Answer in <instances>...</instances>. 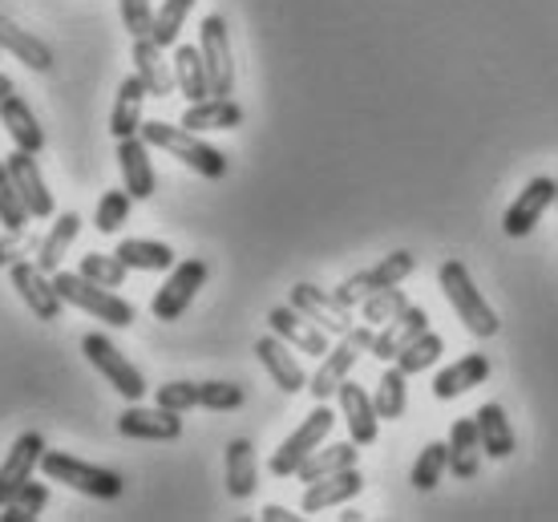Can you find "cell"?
I'll return each mask as SVG.
<instances>
[{"instance_id": "cell-11", "label": "cell", "mask_w": 558, "mask_h": 522, "mask_svg": "<svg viewBox=\"0 0 558 522\" xmlns=\"http://www.w3.org/2000/svg\"><path fill=\"white\" fill-rule=\"evenodd\" d=\"M9 276H13V288L16 296L25 300V308L37 316V320H61V292H57V283L49 271L37 268V259L28 264V259H21V264H13L9 268Z\"/></svg>"}, {"instance_id": "cell-48", "label": "cell", "mask_w": 558, "mask_h": 522, "mask_svg": "<svg viewBox=\"0 0 558 522\" xmlns=\"http://www.w3.org/2000/svg\"><path fill=\"white\" fill-rule=\"evenodd\" d=\"M28 247H33V235H25V231H4V235H0V268L21 264Z\"/></svg>"}, {"instance_id": "cell-5", "label": "cell", "mask_w": 558, "mask_h": 522, "mask_svg": "<svg viewBox=\"0 0 558 522\" xmlns=\"http://www.w3.org/2000/svg\"><path fill=\"white\" fill-rule=\"evenodd\" d=\"M332 425H336L332 405H328V401H316V410H312L304 422L295 425V434H288V438L279 441V450L271 453L267 470H271L276 478H295V470L304 466L307 458L320 450L324 438L332 434Z\"/></svg>"}, {"instance_id": "cell-3", "label": "cell", "mask_w": 558, "mask_h": 522, "mask_svg": "<svg viewBox=\"0 0 558 522\" xmlns=\"http://www.w3.org/2000/svg\"><path fill=\"white\" fill-rule=\"evenodd\" d=\"M53 283H57V292H61V300H65V304L89 312V316H94V320H101V325L130 328L134 320H138V312H134V304H130V300H122L113 288H101V283L85 280L82 271H53Z\"/></svg>"}, {"instance_id": "cell-36", "label": "cell", "mask_w": 558, "mask_h": 522, "mask_svg": "<svg viewBox=\"0 0 558 522\" xmlns=\"http://www.w3.org/2000/svg\"><path fill=\"white\" fill-rule=\"evenodd\" d=\"M441 353H446V340L429 328V332H421L417 340H409L405 349L397 353V361H392V365L401 368L405 377H413V373H425V368L437 365V361H441Z\"/></svg>"}, {"instance_id": "cell-1", "label": "cell", "mask_w": 558, "mask_h": 522, "mask_svg": "<svg viewBox=\"0 0 558 522\" xmlns=\"http://www.w3.org/2000/svg\"><path fill=\"white\" fill-rule=\"evenodd\" d=\"M138 134L150 142V150H167L170 158H179L182 167H191L203 179H227V170H231L223 150H215L210 142H203L195 130H186L182 122L179 126H170V122H142Z\"/></svg>"}, {"instance_id": "cell-8", "label": "cell", "mask_w": 558, "mask_h": 522, "mask_svg": "<svg viewBox=\"0 0 558 522\" xmlns=\"http://www.w3.org/2000/svg\"><path fill=\"white\" fill-rule=\"evenodd\" d=\"M82 353H85V361H89V365L98 368L101 377L118 389V393L126 397V401H142V397H146V377L130 365L126 353H122L110 337H101V332H85Z\"/></svg>"}, {"instance_id": "cell-7", "label": "cell", "mask_w": 558, "mask_h": 522, "mask_svg": "<svg viewBox=\"0 0 558 522\" xmlns=\"http://www.w3.org/2000/svg\"><path fill=\"white\" fill-rule=\"evenodd\" d=\"M413 271H417V255H413V252H392V255H385L380 264H373V268H364V271H356V276H349V280L336 288V300H340L344 308H356V304H364L373 292H385V288L405 283Z\"/></svg>"}, {"instance_id": "cell-14", "label": "cell", "mask_w": 558, "mask_h": 522, "mask_svg": "<svg viewBox=\"0 0 558 522\" xmlns=\"http://www.w3.org/2000/svg\"><path fill=\"white\" fill-rule=\"evenodd\" d=\"M292 308L304 312L307 320H316L328 337H344V332H352V308H344V304L336 300V292H324V288H316V283H295Z\"/></svg>"}, {"instance_id": "cell-13", "label": "cell", "mask_w": 558, "mask_h": 522, "mask_svg": "<svg viewBox=\"0 0 558 522\" xmlns=\"http://www.w3.org/2000/svg\"><path fill=\"white\" fill-rule=\"evenodd\" d=\"M4 167H9L16 191H21V198H25L28 215H33V219H53L57 203H53L49 183H45L41 167H37V155H28V150H13V155L4 158Z\"/></svg>"}, {"instance_id": "cell-30", "label": "cell", "mask_w": 558, "mask_h": 522, "mask_svg": "<svg viewBox=\"0 0 558 522\" xmlns=\"http://www.w3.org/2000/svg\"><path fill=\"white\" fill-rule=\"evenodd\" d=\"M182 126L195 130V134H207V130H235V126H243V106H239V101H231V98L186 101Z\"/></svg>"}, {"instance_id": "cell-27", "label": "cell", "mask_w": 558, "mask_h": 522, "mask_svg": "<svg viewBox=\"0 0 558 522\" xmlns=\"http://www.w3.org/2000/svg\"><path fill=\"white\" fill-rule=\"evenodd\" d=\"M146 98H150V89H146V82H142L138 73L122 77L118 98H113V110H110V134L118 142L134 138V134L142 130V101Z\"/></svg>"}, {"instance_id": "cell-24", "label": "cell", "mask_w": 558, "mask_h": 522, "mask_svg": "<svg viewBox=\"0 0 558 522\" xmlns=\"http://www.w3.org/2000/svg\"><path fill=\"white\" fill-rule=\"evenodd\" d=\"M421 332H429V312L409 304L405 312H397L389 325L377 332V340H373V356H377V361H397V353L405 349L409 340H417Z\"/></svg>"}, {"instance_id": "cell-43", "label": "cell", "mask_w": 558, "mask_h": 522, "mask_svg": "<svg viewBox=\"0 0 558 522\" xmlns=\"http://www.w3.org/2000/svg\"><path fill=\"white\" fill-rule=\"evenodd\" d=\"M409 308V300H405V292H401V283L397 288H385V292H373V296L364 300L361 304V320L364 325H389L397 312H405Z\"/></svg>"}, {"instance_id": "cell-52", "label": "cell", "mask_w": 558, "mask_h": 522, "mask_svg": "<svg viewBox=\"0 0 558 522\" xmlns=\"http://www.w3.org/2000/svg\"><path fill=\"white\" fill-rule=\"evenodd\" d=\"M0 53H4V49H0Z\"/></svg>"}, {"instance_id": "cell-35", "label": "cell", "mask_w": 558, "mask_h": 522, "mask_svg": "<svg viewBox=\"0 0 558 522\" xmlns=\"http://www.w3.org/2000/svg\"><path fill=\"white\" fill-rule=\"evenodd\" d=\"M356 441H332V446H320V450L307 458L304 466L295 470V478L304 482H316V478H328V474H336V470H349L356 466Z\"/></svg>"}, {"instance_id": "cell-10", "label": "cell", "mask_w": 558, "mask_h": 522, "mask_svg": "<svg viewBox=\"0 0 558 522\" xmlns=\"http://www.w3.org/2000/svg\"><path fill=\"white\" fill-rule=\"evenodd\" d=\"M198 49L210 73V98H231L235 89V61H231V33L219 13H210L198 28Z\"/></svg>"}, {"instance_id": "cell-47", "label": "cell", "mask_w": 558, "mask_h": 522, "mask_svg": "<svg viewBox=\"0 0 558 522\" xmlns=\"http://www.w3.org/2000/svg\"><path fill=\"white\" fill-rule=\"evenodd\" d=\"M154 405H162V410H174V413H186L198 405V381H167L158 385V393H154Z\"/></svg>"}, {"instance_id": "cell-49", "label": "cell", "mask_w": 558, "mask_h": 522, "mask_svg": "<svg viewBox=\"0 0 558 522\" xmlns=\"http://www.w3.org/2000/svg\"><path fill=\"white\" fill-rule=\"evenodd\" d=\"M300 519V514H295V510H288V507H276V502H271V507H264V522H295Z\"/></svg>"}, {"instance_id": "cell-45", "label": "cell", "mask_w": 558, "mask_h": 522, "mask_svg": "<svg viewBox=\"0 0 558 522\" xmlns=\"http://www.w3.org/2000/svg\"><path fill=\"white\" fill-rule=\"evenodd\" d=\"M243 401H247L243 385H235V381H198V405H203V410L231 413V410H239Z\"/></svg>"}, {"instance_id": "cell-22", "label": "cell", "mask_w": 558, "mask_h": 522, "mask_svg": "<svg viewBox=\"0 0 558 522\" xmlns=\"http://www.w3.org/2000/svg\"><path fill=\"white\" fill-rule=\"evenodd\" d=\"M134 73L146 82L150 98H170L179 89V82H174V61L162 57V45L154 41V37L134 41Z\"/></svg>"}, {"instance_id": "cell-25", "label": "cell", "mask_w": 558, "mask_h": 522, "mask_svg": "<svg viewBox=\"0 0 558 522\" xmlns=\"http://www.w3.org/2000/svg\"><path fill=\"white\" fill-rule=\"evenodd\" d=\"M0 49H4V53H13L16 61H25L33 73L53 70V49H49L37 33L21 28L13 16H4V13H0Z\"/></svg>"}, {"instance_id": "cell-39", "label": "cell", "mask_w": 558, "mask_h": 522, "mask_svg": "<svg viewBox=\"0 0 558 522\" xmlns=\"http://www.w3.org/2000/svg\"><path fill=\"white\" fill-rule=\"evenodd\" d=\"M446 470H449V441H429V446L417 453V462H413V474H409V482H413V490L429 495L433 486L441 482V474H446Z\"/></svg>"}, {"instance_id": "cell-4", "label": "cell", "mask_w": 558, "mask_h": 522, "mask_svg": "<svg viewBox=\"0 0 558 522\" xmlns=\"http://www.w3.org/2000/svg\"><path fill=\"white\" fill-rule=\"evenodd\" d=\"M41 474L49 482H61V486L77 490V495L101 498V502H113V498H122V490H126V478H122L118 470L82 462V458H73V453H65V450H45Z\"/></svg>"}, {"instance_id": "cell-40", "label": "cell", "mask_w": 558, "mask_h": 522, "mask_svg": "<svg viewBox=\"0 0 558 522\" xmlns=\"http://www.w3.org/2000/svg\"><path fill=\"white\" fill-rule=\"evenodd\" d=\"M28 219H33V215H28L25 198L16 191L13 174L0 162V223H4V231H28Z\"/></svg>"}, {"instance_id": "cell-6", "label": "cell", "mask_w": 558, "mask_h": 522, "mask_svg": "<svg viewBox=\"0 0 558 522\" xmlns=\"http://www.w3.org/2000/svg\"><path fill=\"white\" fill-rule=\"evenodd\" d=\"M373 340H377L373 325H364V320L361 325H352V332H344L340 344L324 353L316 377L307 381V393L316 397V401H328V397L340 393V385L349 381V373H352V365L361 361V353H373Z\"/></svg>"}, {"instance_id": "cell-42", "label": "cell", "mask_w": 558, "mask_h": 522, "mask_svg": "<svg viewBox=\"0 0 558 522\" xmlns=\"http://www.w3.org/2000/svg\"><path fill=\"white\" fill-rule=\"evenodd\" d=\"M130 207H134V195H130L126 186H122V191H106V195L98 198L94 227H98L101 235H113V231H122V223L130 219Z\"/></svg>"}, {"instance_id": "cell-9", "label": "cell", "mask_w": 558, "mask_h": 522, "mask_svg": "<svg viewBox=\"0 0 558 522\" xmlns=\"http://www.w3.org/2000/svg\"><path fill=\"white\" fill-rule=\"evenodd\" d=\"M210 268H207V259H182V264H174L167 276V283L154 292L150 300V312H154V320H179L182 312L195 304L198 296V288L207 283Z\"/></svg>"}, {"instance_id": "cell-20", "label": "cell", "mask_w": 558, "mask_h": 522, "mask_svg": "<svg viewBox=\"0 0 558 522\" xmlns=\"http://www.w3.org/2000/svg\"><path fill=\"white\" fill-rule=\"evenodd\" d=\"M340 413H344V422H349V434L356 446H373L380 438V413H377V401L364 393L356 381H344L340 385Z\"/></svg>"}, {"instance_id": "cell-46", "label": "cell", "mask_w": 558, "mask_h": 522, "mask_svg": "<svg viewBox=\"0 0 558 522\" xmlns=\"http://www.w3.org/2000/svg\"><path fill=\"white\" fill-rule=\"evenodd\" d=\"M118 13H122V25H126V33L134 37V41L154 37V21H158V13H154L150 0H118Z\"/></svg>"}, {"instance_id": "cell-28", "label": "cell", "mask_w": 558, "mask_h": 522, "mask_svg": "<svg viewBox=\"0 0 558 522\" xmlns=\"http://www.w3.org/2000/svg\"><path fill=\"white\" fill-rule=\"evenodd\" d=\"M482 453L486 450H482V434H477L474 417L453 422V429H449V470H453V478H461V482L477 478Z\"/></svg>"}, {"instance_id": "cell-38", "label": "cell", "mask_w": 558, "mask_h": 522, "mask_svg": "<svg viewBox=\"0 0 558 522\" xmlns=\"http://www.w3.org/2000/svg\"><path fill=\"white\" fill-rule=\"evenodd\" d=\"M45 502H49V486L28 478L25 486H21V490L0 507V522H37L41 519Z\"/></svg>"}, {"instance_id": "cell-18", "label": "cell", "mask_w": 558, "mask_h": 522, "mask_svg": "<svg viewBox=\"0 0 558 522\" xmlns=\"http://www.w3.org/2000/svg\"><path fill=\"white\" fill-rule=\"evenodd\" d=\"M118 170H122V183L134 195V203H142V198H150L158 191V174H154V162H150V142L142 138V134L118 142Z\"/></svg>"}, {"instance_id": "cell-21", "label": "cell", "mask_w": 558, "mask_h": 522, "mask_svg": "<svg viewBox=\"0 0 558 522\" xmlns=\"http://www.w3.org/2000/svg\"><path fill=\"white\" fill-rule=\"evenodd\" d=\"M255 356H259V365L271 373V381H276L283 393H300V389H307V373L300 368V361L288 353V340H279L276 332L255 340Z\"/></svg>"}, {"instance_id": "cell-16", "label": "cell", "mask_w": 558, "mask_h": 522, "mask_svg": "<svg viewBox=\"0 0 558 522\" xmlns=\"http://www.w3.org/2000/svg\"><path fill=\"white\" fill-rule=\"evenodd\" d=\"M41 458H45V438L37 429H28V434H21V438L13 441L9 458L0 462V507L41 470Z\"/></svg>"}, {"instance_id": "cell-33", "label": "cell", "mask_w": 558, "mask_h": 522, "mask_svg": "<svg viewBox=\"0 0 558 522\" xmlns=\"http://www.w3.org/2000/svg\"><path fill=\"white\" fill-rule=\"evenodd\" d=\"M82 235V215L77 211H65L57 215L53 227H49V235H45L41 243H37V268L41 271H61V259H65V252L73 247V240Z\"/></svg>"}, {"instance_id": "cell-12", "label": "cell", "mask_w": 558, "mask_h": 522, "mask_svg": "<svg viewBox=\"0 0 558 522\" xmlns=\"http://www.w3.org/2000/svg\"><path fill=\"white\" fill-rule=\"evenodd\" d=\"M118 434L134 441H179L182 413L162 410V405L146 410L138 401H130V410H122V417H118Z\"/></svg>"}, {"instance_id": "cell-15", "label": "cell", "mask_w": 558, "mask_h": 522, "mask_svg": "<svg viewBox=\"0 0 558 522\" xmlns=\"http://www.w3.org/2000/svg\"><path fill=\"white\" fill-rule=\"evenodd\" d=\"M555 191H558V183L555 179H543V174L522 186V195L510 203V211H506V219H502L506 235H510V240L531 235L534 227H538V219L546 215V207L555 203Z\"/></svg>"}, {"instance_id": "cell-23", "label": "cell", "mask_w": 558, "mask_h": 522, "mask_svg": "<svg viewBox=\"0 0 558 522\" xmlns=\"http://www.w3.org/2000/svg\"><path fill=\"white\" fill-rule=\"evenodd\" d=\"M0 126L13 138L16 150H28V155H41L45 150V130H41V122H37V113L28 110L25 98L9 94V98L0 101Z\"/></svg>"}, {"instance_id": "cell-51", "label": "cell", "mask_w": 558, "mask_h": 522, "mask_svg": "<svg viewBox=\"0 0 558 522\" xmlns=\"http://www.w3.org/2000/svg\"><path fill=\"white\" fill-rule=\"evenodd\" d=\"M555 183H558V179H555ZM555 207H558V191H555Z\"/></svg>"}, {"instance_id": "cell-34", "label": "cell", "mask_w": 558, "mask_h": 522, "mask_svg": "<svg viewBox=\"0 0 558 522\" xmlns=\"http://www.w3.org/2000/svg\"><path fill=\"white\" fill-rule=\"evenodd\" d=\"M113 255H118L130 271H170L179 264V259H174V247L158 240H122L113 247Z\"/></svg>"}, {"instance_id": "cell-44", "label": "cell", "mask_w": 558, "mask_h": 522, "mask_svg": "<svg viewBox=\"0 0 558 522\" xmlns=\"http://www.w3.org/2000/svg\"><path fill=\"white\" fill-rule=\"evenodd\" d=\"M85 280L101 283V288H122L126 283V264L118 259V255H101V252H89L82 255V268H77Z\"/></svg>"}, {"instance_id": "cell-31", "label": "cell", "mask_w": 558, "mask_h": 522, "mask_svg": "<svg viewBox=\"0 0 558 522\" xmlns=\"http://www.w3.org/2000/svg\"><path fill=\"white\" fill-rule=\"evenodd\" d=\"M477 422V434H482V450L489 453V458H510V453L518 450V434L514 425H510V417H506V410L498 405V401H486L482 410L474 413Z\"/></svg>"}, {"instance_id": "cell-50", "label": "cell", "mask_w": 558, "mask_h": 522, "mask_svg": "<svg viewBox=\"0 0 558 522\" xmlns=\"http://www.w3.org/2000/svg\"><path fill=\"white\" fill-rule=\"evenodd\" d=\"M9 94H16V89H13V82H9V77H4V73H0V101L9 98Z\"/></svg>"}, {"instance_id": "cell-26", "label": "cell", "mask_w": 558, "mask_h": 522, "mask_svg": "<svg viewBox=\"0 0 558 522\" xmlns=\"http://www.w3.org/2000/svg\"><path fill=\"white\" fill-rule=\"evenodd\" d=\"M486 377H489V356L465 353L458 365L441 368V373L433 377V397H437V401H453V397L470 393L477 385H486Z\"/></svg>"}, {"instance_id": "cell-2", "label": "cell", "mask_w": 558, "mask_h": 522, "mask_svg": "<svg viewBox=\"0 0 558 522\" xmlns=\"http://www.w3.org/2000/svg\"><path fill=\"white\" fill-rule=\"evenodd\" d=\"M437 283H441V292H446L449 308L458 312V320L470 328L474 337H494V332L502 328L498 312L489 308V300L477 292L474 276H470V268H465L461 259H446L441 271H437Z\"/></svg>"}, {"instance_id": "cell-37", "label": "cell", "mask_w": 558, "mask_h": 522, "mask_svg": "<svg viewBox=\"0 0 558 522\" xmlns=\"http://www.w3.org/2000/svg\"><path fill=\"white\" fill-rule=\"evenodd\" d=\"M377 413H380V422H401L409 410V385H405V373L392 365L385 368V377H380L377 385Z\"/></svg>"}, {"instance_id": "cell-19", "label": "cell", "mask_w": 558, "mask_h": 522, "mask_svg": "<svg viewBox=\"0 0 558 522\" xmlns=\"http://www.w3.org/2000/svg\"><path fill=\"white\" fill-rule=\"evenodd\" d=\"M361 490H364V474H361V470H356V466L336 470V474H328V478L307 482L300 510H304V514H320V510H328V507L352 502V498L361 495Z\"/></svg>"}, {"instance_id": "cell-29", "label": "cell", "mask_w": 558, "mask_h": 522, "mask_svg": "<svg viewBox=\"0 0 558 522\" xmlns=\"http://www.w3.org/2000/svg\"><path fill=\"white\" fill-rule=\"evenodd\" d=\"M227 466V495L231 498H252L259 486V462H255V446L247 438H231L223 453Z\"/></svg>"}, {"instance_id": "cell-41", "label": "cell", "mask_w": 558, "mask_h": 522, "mask_svg": "<svg viewBox=\"0 0 558 522\" xmlns=\"http://www.w3.org/2000/svg\"><path fill=\"white\" fill-rule=\"evenodd\" d=\"M191 9H195V0H162L158 21H154V41L162 45V49H174L182 25H186V16H191Z\"/></svg>"}, {"instance_id": "cell-17", "label": "cell", "mask_w": 558, "mask_h": 522, "mask_svg": "<svg viewBox=\"0 0 558 522\" xmlns=\"http://www.w3.org/2000/svg\"><path fill=\"white\" fill-rule=\"evenodd\" d=\"M267 325H271V332H276L279 340L295 344L300 353H312V356L328 353V332H324L316 320H307L300 308H292V304H279V308L267 312Z\"/></svg>"}, {"instance_id": "cell-32", "label": "cell", "mask_w": 558, "mask_h": 522, "mask_svg": "<svg viewBox=\"0 0 558 522\" xmlns=\"http://www.w3.org/2000/svg\"><path fill=\"white\" fill-rule=\"evenodd\" d=\"M174 82L186 101L210 98V73L198 45H174Z\"/></svg>"}]
</instances>
